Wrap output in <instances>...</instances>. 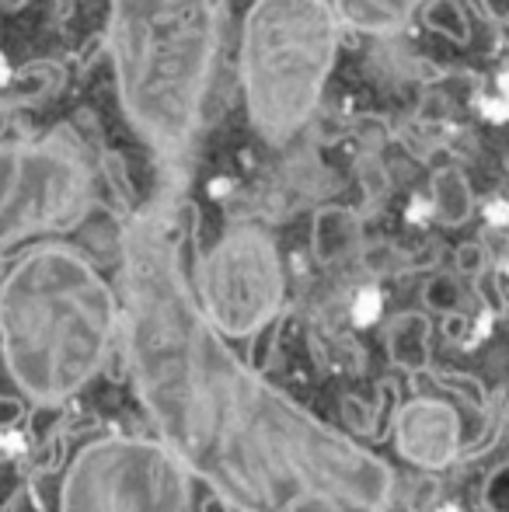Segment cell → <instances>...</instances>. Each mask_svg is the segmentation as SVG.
I'll list each match as a JSON object with an SVG mask.
<instances>
[{
  "label": "cell",
  "mask_w": 509,
  "mask_h": 512,
  "mask_svg": "<svg viewBox=\"0 0 509 512\" xmlns=\"http://www.w3.org/2000/svg\"><path fill=\"white\" fill-rule=\"evenodd\" d=\"M422 0H335L332 11L339 25L367 35H394L415 18Z\"/></svg>",
  "instance_id": "9c48e42d"
},
{
  "label": "cell",
  "mask_w": 509,
  "mask_h": 512,
  "mask_svg": "<svg viewBox=\"0 0 509 512\" xmlns=\"http://www.w3.org/2000/svg\"><path fill=\"white\" fill-rule=\"evenodd\" d=\"M109 56L133 133L175 168L192 147L220 49L217 0H112Z\"/></svg>",
  "instance_id": "3957f363"
},
{
  "label": "cell",
  "mask_w": 509,
  "mask_h": 512,
  "mask_svg": "<svg viewBox=\"0 0 509 512\" xmlns=\"http://www.w3.org/2000/svg\"><path fill=\"white\" fill-rule=\"evenodd\" d=\"M422 300H426L429 310H440V314H457L464 300V290L454 276H433L422 290Z\"/></svg>",
  "instance_id": "4fadbf2b"
},
{
  "label": "cell",
  "mask_w": 509,
  "mask_h": 512,
  "mask_svg": "<svg viewBox=\"0 0 509 512\" xmlns=\"http://www.w3.org/2000/svg\"><path fill=\"white\" fill-rule=\"evenodd\" d=\"M21 415H25V405H21V401L0 398V429H11V425H18Z\"/></svg>",
  "instance_id": "e0dca14e"
},
{
  "label": "cell",
  "mask_w": 509,
  "mask_h": 512,
  "mask_svg": "<svg viewBox=\"0 0 509 512\" xmlns=\"http://www.w3.org/2000/svg\"><path fill=\"white\" fill-rule=\"evenodd\" d=\"M199 307L227 338L262 331L276 317L286 276L272 237L255 223L231 227L199 258Z\"/></svg>",
  "instance_id": "52a82bcc"
},
{
  "label": "cell",
  "mask_w": 509,
  "mask_h": 512,
  "mask_svg": "<svg viewBox=\"0 0 509 512\" xmlns=\"http://www.w3.org/2000/svg\"><path fill=\"white\" fill-rule=\"evenodd\" d=\"M394 443L408 464L422 471H440L461 453V418L447 401L415 398L401 405L394 418Z\"/></svg>",
  "instance_id": "ba28073f"
},
{
  "label": "cell",
  "mask_w": 509,
  "mask_h": 512,
  "mask_svg": "<svg viewBox=\"0 0 509 512\" xmlns=\"http://www.w3.org/2000/svg\"><path fill=\"white\" fill-rule=\"evenodd\" d=\"M429 335L433 324L422 310H405L387 324V356L408 373H422L429 366Z\"/></svg>",
  "instance_id": "30bf717a"
},
{
  "label": "cell",
  "mask_w": 509,
  "mask_h": 512,
  "mask_svg": "<svg viewBox=\"0 0 509 512\" xmlns=\"http://www.w3.org/2000/svg\"><path fill=\"white\" fill-rule=\"evenodd\" d=\"M506 422H509V408H506Z\"/></svg>",
  "instance_id": "d6986e66"
},
{
  "label": "cell",
  "mask_w": 509,
  "mask_h": 512,
  "mask_svg": "<svg viewBox=\"0 0 509 512\" xmlns=\"http://www.w3.org/2000/svg\"><path fill=\"white\" fill-rule=\"evenodd\" d=\"M433 206L436 216L450 227H461V223L471 220L475 213V196H471V185L464 178V171L457 168H443L436 171L433 178Z\"/></svg>",
  "instance_id": "7c38bea8"
},
{
  "label": "cell",
  "mask_w": 509,
  "mask_h": 512,
  "mask_svg": "<svg viewBox=\"0 0 509 512\" xmlns=\"http://www.w3.org/2000/svg\"><path fill=\"white\" fill-rule=\"evenodd\" d=\"M123 335L161 443L238 512H384L394 471L265 384L213 328L182 269L175 192L123 227Z\"/></svg>",
  "instance_id": "6da1fadb"
},
{
  "label": "cell",
  "mask_w": 509,
  "mask_h": 512,
  "mask_svg": "<svg viewBox=\"0 0 509 512\" xmlns=\"http://www.w3.org/2000/svg\"><path fill=\"white\" fill-rule=\"evenodd\" d=\"M339 56L328 0H255L241 25V91L248 122L269 143H290L318 112Z\"/></svg>",
  "instance_id": "277c9868"
},
{
  "label": "cell",
  "mask_w": 509,
  "mask_h": 512,
  "mask_svg": "<svg viewBox=\"0 0 509 512\" xmlns=\"http://www.w3.org/2000/svg\"><path fill=\"white\" fill-rule=\"evenodd\" d=\"M454 265H457V272H461V276H482L485 265H489V255H485V248L478 241H468V244H461V248H457Z\"/></svg>",
  "instance_id": "9a60e30c"
},
{
  "label": "cell",
  "mask_w": 509,
  "mask_h": 512,
  "mask_svg": "<svg viewBox=\"0 0 509 512\" xmlns=\"http://www.w3.org/2000/svg\"><path fill=\"white\" fill-rule=\"evenodd\" d=\"M342 415H346V425L353 432H363L370 425V411H367V405H363L360 398H346V401H342Z\"/></svg>",
  "instance_id": "2e32d148"
},
{
  "label": "cell",
  "mask_w": 509,
  "mask_h": 512,
  "mask_svg": "<svg viewBox=\"0 0 509 512\" xmlns=\"http://www.w3.org/2000/svg\"><path fill=\"white\" fill-rule=\"evenodd\" d=\"M0 4H7V7H18V4H21V0H0Z\"/></svg>",
  "instance_id": "ac0fdd59"
},
{
  "label": "cell",
  "mask_w": 509,
  "mask_h": 512,
  "mask_svg": "<svg viewBox=\"0 0 509 512\" xmlns=\"http://www.w3.org/2000/svg\"><path fill=\"white\" fill-rule=\"evenodd\" d=\"M123 328L105 276L67 244H39L0 279V356L39 405L77 394L105 366Z\"/></svg>",
  "instance_id": "7a4b0ae2"
},
{
  "label": "cell",
  "mask_w": 509,
  "mask_h": 512,
  "mask_svg": "<svg viewBox=\"0 0 509 512\" xmlns=\"http://www.w3.org/2000/svg\"><path fill=\"white\" fill-rule=\"evenodd\" d=\"M360 241V220H356L353 209L346 206H321L314 213V227H311V244L314 255L321 265H332L339 258H346L349 251Z\"/></svg>",
  "instance_id": "8fae6325"
},
{
  "label": "cell",
  "mask_w": 509,
  "mask_h": 512,
  "mask_svg": "<svg viewBox=\"0 0 509 512\" xmlns=\"http://www.w3.org/2000/svg\"><path fill=\"white\" fill-rule=\"evenodd\" d=\"M95 168L70 129L0 143V251L81 223Z\"/></svg>",
  "instance_id": "5b68a950"
},
{
  "label": "cell",
  "mask_w": 509,
  "mask_h": 512,
  "mask_svg": "<svg viewBox=\"0 0 509 512\" xmlns=\"http://www.w3.org/2000/svg\"><path fill=\"white\" fill-rule=\"evenodd\" d=\"M185 464L161 439L105 436L81 446L60 488V512H189Z\"/></svg>",
  "instance_id": "8992f818"
},
{
  "label": "cell",
  "mask_w": 509,
  "mask_h": 512,
  "mask_svg": "<svg viewBox=\"0 0 509 512\" xmlns=\"http://www.w3.org/2000/svg\"><path fill=\"white\" fill-rule=\"evenodd\" d=\"M485 509L489 512H509V464L506 467H496L485 481Z\"/></svg>",
  "instance_id": "5bb4252c"
}]
</instances>
